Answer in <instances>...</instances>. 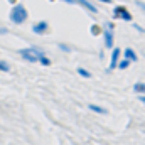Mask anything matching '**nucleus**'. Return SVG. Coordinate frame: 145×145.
Wrapping results in <instances>:
<instances>
[{
	"label": "nucleus",
	"instance_id": "nucleus-9",
	"mask_svg": "<svg viewBox=\"0 0 145 145\" xmlns=\"http://www.w3.org/2000/svg\"><path fill=\"white\" fill-rule=\"evenodd\" d=\"M88 108L91 110V111H95V113H100V115H106V110L103 108V106H98V105H95V103H89V105H88Z\"/></svg>",
	"mask_w": 145,
	"mask_h": 145
},
{
	"label": "nucleus",
	"instance_id": "nucleus-4",
	"mask_svg": "<svg viewBox=\"0 0 145 145\" xmlns=\"http://www.w3.org/2000/svg\"><path fill=\"white\" fill-rule=\"evenodd\" d=\"M113 29H115V25L111 22H108L106 29L103 31V39H105V47L106 49H113Z\"/></svg>",
	"mask_w": 145,
	"mask_h": 145
},
{
	"label": "nucleus",
	"instance_id": "nucleus-3",
	"mask_svg": "<svg viewBox=\"0 0 145 145\" xmlns=\"http://www.w3.org/2000/svg\"><path fill=\"white\" fill-rule=\"evenodd\" d=\"M113 17H116V19H121V20H125V22H132V14L123 7V5H118V7H115V10H113Z\"/></svg>",
	"mask_w": 145,
	"mask_h": 145
},
{
	"label": "nucleus",
	"instance_id": "nucleus-13",
	"mask_svg": "<svg viewBox=\"0 0 145 145\" xmlns=\"http://www.w3.org/2000/svg\"><path fill=\"white\" fill-rule=\"evenodd\" d=\"M8 69H10V66H8V63H5V61H2V59H0V71L7 72Z\"/></svg>",
	"mask_w": 145,
	"mask_h": 145
},
{
	"label": "nucleus",
	"instance_id": "nucleus-2",
	"mask_svg": "<svg viewBox=\"0 0 145 145\" xmlns=\"http://www.w3.org/2000/svg\"><path fill=\"white\" fill-rule=\"evenodd\" d=\"M27 17H29V12L22 3H17V5L12 7V10H10V22L12 24L20 25V24H24L27 20Z\"/></svg>",
	"mask_w": 145,
	"mask_h": 145
},
{
	"label": "nucleus",
	"instance_id": "nucleus-5",
	"mask_svg": "<svg viewBox=\"0 0 145 145\" xmlns=\"http://www.w3.org/2000/svg\"><path fill=\"white\" fill-rule=\"evenodd\" d=\"M49 29V24H47V20H39L37 24L32 25V32L37 34V36H42V34H46V31Z\"/></svg>",
	"mask_w": 145,
	"mask_h": 145
},
{
	"label": "nucleus",
	"instance_id": "nucleus-14",
	"mask_svg": "<svg viewBox=\"0 0 145 145\" xmlns=\"http://www.w3.org/2000/svg\"><path fill=\"white\" fill-rule=\"evenodd\" d=\"M59 49L64 51V52H69V51H71V47H69L68 44H59Z\"/></svg>",
	"mask_w": 145,
	"mask_h": 145
},
{
	"label": "nucleus",
	"instance_id": "nucleus-10",
	"mask_svg": "<svg viewBox=\"0 0 145 145\" xmlns=\"http://www.w3.org/2000/svg\"><path fill=\"white\" fill-rule=\"evenodd\" d=\"M133 91L135 93H138V95H145V83H135L133 84Z\"/></svg>",
	"mask_w": 145,
	"mask_h": 145
},
{
	"label": "nucleus",
	"instance_id": "nucleus-19",
	"mask_svg": "<svg viewBox=\"0 0 145 145\" xmlns=\"http://www.w3.org/2000/svg\"><path fill=\"white\" fill-rule=\"evenodd\" d=\"M98 2H103V3H111V0H98Z\"/></svg>",
	"mask_w": 145,
	"mask_h": 145
},
{
	"label": "nucleus",
	"instance_id": "nucleus-17",
	"mask_svg": "<svg viewBox=\"0 0 145 145\" xmlns=\"http://www.w3.org/2000/svg\"><path fill=\"white\" fill-rule=\"evenodd\" d=\"M3 34H7V29H3V27H0V36H3Z\"/></svg>",
	"mask_w": 145,
	"mask_h": 145
},
{
	"label": "nucleus",
	"instance_id": "nucleus-12",
	"mask_svg": "<svg viewBox=\"0 0 145 145\" xmlns=\"http://www.w3.org/2000/svg\"><path fill=\"white\" fill-rule=\"evenodd\" d=\"M128 66H130V61H128V59H123V61H120V63L116 64L118 69H127Z\"/></svg>",
	"mask_w": 145,
	"mask_h": 145
},
{
	"label": "nucleus",
	"instance_id": "nucleus-8",
	"mask_svg": "<svg viewBox=\"0 0 145 145\" xmlns=\"http://www.w3.org/2000/svg\"><path fill=\"white\" fill-rule=\"evenodd\" d=\"M123 54H125L123 57H125V59H128L130 63H135V61H137V52H135V51H133L132 47H127Z\"/></svg>",
	"mask_w": 145,
	"mask_h": 145
},
{
	"label": "nucleus",
	"instance_id": "nucleus-16",
	"mask_svg": "<svg viewBox=\"0 0 145 145\" xmlns=\"http://www.w3.org/2000/svg\"><path fill=\"white\" fill-rule=\"evenodd\" d=\"M138 100H140V103H145V95H140Z\"/></svg>",
	"mask_w": 145,
	"mask_h": 145
},
{
	"label": "nucleus",
	"instance_id": "nucleus-18",
	"mask_svg": "<svg viewBox=\"0 0 145 145\" xmlns=\"http://www.w3.org/2000/svg\"><path fill=\"white\" fill-rule=\"evenodd\" d=\"M61 2H66V3H76L74 0H61Z\"/></svg>",
	"mask_w": 145,
	"mask_h": 145
},
{
	"label": "nucleus",
	"instance_id": "nucleus-15",
	"mask_svg": "<svg viewBox=\"0 0 145 145\" xmlns=\"http://www.w3.org/2000/svg\"><path fill=\"white\" fill-rule=\"evenodd\" d=\"M137 5H138L142 10H145V2H137Z\"/></svg>",
	"mask_w": 145,
	"mask_h": 145
},
{
	"label": "nucleus",
	"instance_id": "nucleus-1",
	"mask_svg": "<svg viewBox=\"0 0 145 145\" xmlns=\"http://www.w3.org/2000/svg\"><path fill=\"white\" fill-rule=\"evenodd\" d=\"M19 54H20L25 61H29V63H39V64H42V66H49V64H51V59L46 57V54H44L39 47H36V46H32V47H24V49L19 51Z\"/></svg>",
	"mask_w": 145,
	"mask_h": 145
},
{
	"label": "nucleus",
	"instance_id": "nucleus-6",
	"mask_svg": "<svg viewBox=\"0 0 145 145\" xmlns=\"http://www.w3.org/2000/svg\"><path fill=\"white\" fill-rule=\"evenodd\" d=\"M120 54L121 51L118 47H113V52H111V59H110V66H108V71H113L118 64V59H120Z\"/></svg>",
	"mask_w": 145,
	"mask_h": 145
},
{
	"label": "nucleus",
	"instance_id": "nucleus-11",
	"mask_svg": "<svg viewBox=\"0 0 145 145\" xmlns=\"http://www.w3.org/2000/svg\"><path fill=\"white\" fill-rule=\"evenodd\" d=\"M76 71H78V74H79L81 78H91V72H89V71H86L84 68H78Z\"/></svg>",
	"mask_w": 145,
	"mask_h": 145
},
{
	"label": "nucleus",
	"instance_id": "nucleus-7",
	"mask_svg": "<svg viewBox=\"0 0 145 145\" xmlns=\"http://www.w3.org/2000/svg\"><path fill=\"white\" fill-rule=\"evenodd\" d=\"M74 2H76V3H79L81 7H84V8H86L88 12H91V14H96V12H98L96 5H93L89 0H74Z\"/></svg>",
	"mask_w": 145,
	"mask_h": 145
}]
</instances>
